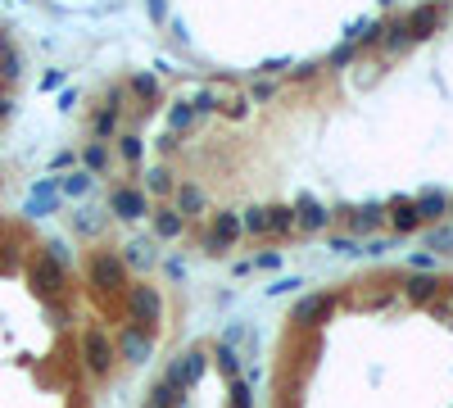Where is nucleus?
Segmentation results:
<instances>
[{
  "label": "nucleus",
  "instance_id": "nucleus-1",
  "mask_svg": "<svg viewBox=\"0 0 453 408\" xmlns=\"http://www.w3.org/2000/svg\"><path fill=\"white\" fill-rule=\"evenodd\" d=\"M82 354H87L91 372H109V363H114V340H109V332L91 327V332L82 336Z\"/></svg>",
  "mask_w": 453,
  "mask_h": 408
},
{
  "label": "nucleus",
  "instance_id": "nucleus-2",
  "mask_svg": "<svg viewBox=\"0 0 453 408\" xmlns=\"http://www.w3.org/2000/svg\"><path fill=\"white\" fill-rule=\"evenodd\" d=\"M331 309H335L331 295H304V300L295 304L291 323H299V327H322L326 318H331Z\"/></svg>",
  "mask_w": 453,
  "mask_h": 408
},
{
  "label": "nucleus",
  "instance_id": "nucleus-3",
  "mask_svg": "<svg viewBox=\"0 0 453 408\" xmlns=\"http://www.w3.org/2000/svg\"><path fill=\"white\" fill-rule=\"evenodd\" d=\"M91 286L96 290H123V258H114V254L91 258Z\"/></svg>",
  "mask_w": 453,
  "mask_h": 408
},
{
  "label": "nucleus",
  "instance_id": "nucleus-4",
  "mask_svg": "<svg viewBox=\"0 0 453 408\" xmlns=\"http://www.w3.org/2000/svg\"><path fill=\"white\" fill-rule=\"evenodd\" d=\"M204 363H209V358L200 354V349H191L186 358H177V363L168 367V376H163V381H173L177 390H186V386H195V381L204 376Z\"/></svg>",
  "mask_w": 453,
  "mask_h": 408
},
{
  "label": "nucleus",
  "instance_id": "nucleus-5",
  "mask_svg": "<svg viewBox=\"0 0 453 408\" xmlns=\"http://www.w3.org/2000/svg\"><path fill=\"white\" fill-rule=\"evenodd\" d=\"M127 309H131V318H140V323H154V318L163 313V300H159V290H154V286H131Z\"/></svg>",
  "mask_w": 453,
  "mask_h": 408
},
{
  "label": "nucleus",
  "instance_id": "nucleus-6",
  "mask_svg": "<svg viewBox=\"0 0 453 408\" xmlns=\"http://www.w3.org/2000/svg\"><path fill=\"white\" fill-rule=\"evenodd\" d=\"M403 28H408L412 41H421V37H431L435 28H440V10H435V0H426V5H417V10L403 19Z\"/></svg>",
  "mask_w": 453,
  "mask_h": 408
},
{
  "label": "nucleus",
  "instance_id": "nucleus-7",
  "mask_svg": "<svg viewBox=\"0 0 453 408\" xmlns=\"http://www.w3.org/2000/svg\"><path fill=\"white\" fill-rule=\"evenodd\" d=\"M326 218H331V214H326L313 195H299V200H295V227H304V232H322Z\"/></svg>",
  "mask_w": 453,
  "mask_h": 408
},
{
  "label": "nucleus",
  "instance_id": "nucleus-8",
  "mask_svg": "<svg viewBox=\"0 0 453 408\" xmlns=\"http://www.w3.org/2000/svg\"><path fill=\"white\" fill-rule=\"evenodd\" d=\"M109 209L118 218H145L150 214V204H145V191H131V186H123V191H114V200H109Z\"/></svg>",
  "mask_w": 453,
  "mask_h": 408
},
{
  "label": "nucleus",
  "instance_id": "nucleus-9",
  "mask_svg": "<svg viewBox=\"0 0 453 408\" xmlns=\"http://www.w3.org/2000/svg\"><path fill=\"white\" fill-rule=\"evenodd\" d=\"M154 263H159V249H154L150 236L127 241V249H123V268H154Z\"/></svg>",
  "mask_w": 453,
  "mask_h": 408
},
{
  "label": "nucleus",
  "instance_id": "nucleus-10",
  "mask_svg": "<svg viewBox=\"0 0 453 408\" xmlns=\"http://www.w3.org/2000/svg\"><path fill=\"white\" fill-rule=\"evenodd\" d=\"M32 281H36V290H41V295H54V290L64 286V268H59V263H54V258H36V268H32Z\"/></svg>",
  "mask_w": 453,
  "mask_h": 408
},
{
  "label": "nucleus",
  "instance_id": "nucleus-11",
  "mask_svg": "<svg viewBox=\"0 0 453 408\" xmlns=\"http://www.w3.org/2000/svg\"><path fill=\"white\" fill-rule=\"evenodd\" d=\"M118 349H123V358H131V363H145V358H150V336L140 332V327H127V332L118 336Z\"/></svg>",
  "mask_w": 453,
  "mask_h": 408
},
{
  "label": "nucleus",
  "instance_id": "nucleus-12",
  "mask_svg": "<svg viewBox=\"0 0 453 408\" xmlns=\"http://www.w3.org/2000/svg\"><path fill=\"white\" fill-rule=\"evenodd\" d=\"M236 236H240V218L236 214H218V227H213V236H209V254H222Z\"/></svg>",
  "mask_w": 453,
  "mask_h": 408
},
{
  "label": "nucleus",
  "instance_id": "nucleus-13",
  "mask_svg": "<svg viewBox=\"0 0 453 408\" xmlns=\"http://www.w3.org/2000/svg\"><path fill=\"white\" fill-rule=\"evenodd\" d=\"M403 290H408V300H412V304H426V300H435L440 281H435V272H412V277L403 281Z\"/></svg>",
  "mask_w": 453,
  "mask_h": 408
},
{
  "label": "nucleus",
  "instance_id": "nucleus-14",
  "mask_svg": "<svg viewBox=\"0 0 453 408\" xmlns=\"http://www.w3.org/2000/svg\"><path fill=\"white\" fill-rule=\"evenodd\" d=\"M417 218L421 223H435V218H444L449 214V195H440V191H426V195H417Z\"/></svg>",
  "mask_w": 453,
  "mask_h": 408
},
{
  "label": "nucleus",
  "instance_id": "nucleus-15",
  "mask_svg": "<svg viewBox=\"0 0 453 408\" xmlns=\"http://www.w3.org/2000/svg\"><path fill=\"white\" fill-rule=\"evenodd\" d=\"M54 204H59V191H54V182H36L32 200H28V214H32V218H45V214H54Z\"/></svg>",
  "mask_w": 453,
  "mask_h": 408
},
{
  "label": "nucleus",
  "instance_id": "nucleus-16",
  "mask_svg": "<svg viewBox=\"0 0 453 408\" xmlns=\"http://www.w3.org/2000/svg\"><path fill=\"white\" fill-rule=\"evenodd\" d=\"M390 223H394V232H399V236H408V232H417V209H412L408 200H394L390 204Z\"/></svg>",
  "mask_w": 453,
  "mask_h": 408
},
{
  "label": "nucleus",
  "instance_id": "nucleus-17",
  "mask_svg": "<svg viewBox=\"0 0 453 408\" xmlns=\"http://www.w3.org/2000/svg\"><path fill=\"white\" fill-rule=\"evenodd\" d=\"M182 404V390L173 386V381H159V386L150 390V399H145V408H177Z\"/></svg>",
  "mask_w": 453,
  "mask_h": 408
},
{
  "label": "nucleus",
  "instance_id": "nucleus-18",
  "mask_svg": "<svg viewBox=\"0 0 453 408\" xmlns=\"http://www.w3.org/2000/svg\"><path fill=\"white\" fill-rule=\"evenodd\" d=\"M381 218H386V209H381V204H363V209L354 214V232H377Z\"/></svg>",
  "mask_w": 453,
  "mask_h": 408
},
{
  "label": "nucleus",
  "instance_id": "nucleus-19",
  "mask_svg": "<svg viewBox=\"0 0 453 408\" xmlns=\"http://www.w3.org/2000/svg\"><path fill=\"white\" fill-rule=\"evenodd\" d=\"M59 195H68V200H77V195H87L91 191V172H73V177H64V182L54 186Z\"/></svg>",
  "mask_w": 453,
  "mask_h": 408
},
{
  "label": "nucleus",
  "instance_id": "nucleus-20",
  "mask_svg": "<svg viewBox=\"0 0 453 408\" xmlns=\"http://www.w3.org/2000/svg\"><path fill=\"white\" fill-rule=\"evenodd\" d=\"M349 41H377V37H381V23L377 19H358V23H349Z\"/></svg>",
  "mask_w": 453,
  "mask_h": 408
},
{
  "label": "nucleus",
  "instance_id": "nucleus-21",
  "mask_svg": "<svg viewBox=\"0 0 453 408\" xmlns=\"http://www.w3.org/2000/svg\"><path fill=\"white\" fill-rule=\"evenodd\" d=\"M154 236H159V241L182 236V214H159V218H154Z\"/></svg>",
  "mask_w": 453,
  "mask_h": 408
},
{
  "label": "nucleus",
  "instance_id": "nucleus-22",
  "mask_svg": "<svg viewBox=\"0 0 453 408\" xmlns=\"http://www.w3.org/2000/svg\"><path fill=\"white\" fill-rule=\"evenodd\" d=\"M291 227H295V209H291V204L268 209V232H291Z\"/></svg>",
  "mask_w": 453,
  "mask_h": 408
},
{
  "label": "nucleus",
  "instance_id": "nucleus-23",
  "mask_svg": "<svg viewBox=\"0 0 453 408\" xmlns=\"http://www.w3.org/2000/svg\"><path fill=\"white\" fill-rule=\"evenodd\" d=\"M240 232H249V236H263V232H268V209H245V218H240Z\"/></svg>",
  "mask_w": 453,
  "mask_h": 408
},
{
  "label": "nucleus",
  "instance_id": "nucleus-24",
  "mask_svg": "<svg viewBox=\"0 0 453 408\" xmlns=\"http://www.w3.org/2000/svg\"><path fill=\"white\" fill-rule=\"evenodd\" d=\"M200 204H204V195L195 191V186H177V209L182 214H200Z\"/></svg>",
  "mask_w": 453,
  "mask_h": 408
},
{
  "label": "nucleus",
  "instance_id": "nucleus-25",
  "mask_svg": "<svg viewBox=\"0 0 453 408\" xmlns=\"http://www.w3.org/2000/svg\"><path fill=\"white\" fill-rule=\"evenodd\" d=\"M118 132V109H100L96 114V136H114Z\"/></svg>",
  "mask_w": 453,
  "mask_h": 408
},
{
  "label": "nucleus",
  "instance_id": "nucleus-26",
  "mask_svg": "<svg viewBox=\"0 0 453 408\" xmlns=\"http://www.w3.org/2000/svg\"><path fill=\"white\" fill-rule=\"evenodd\" d=\"M326 249H331V254H345V258L363 254V245H358V241H349V236H331V241H326Z\"/></svg>",
  "mask_w": 453,
  "mask_h": 408
},
{
  "label": "nucleus",
  "instance_id": "nucleus-27",
  "mask_svg": "<svg viewBox=\"0 0 453 408\" xmlns=\"http://www.w3.org/2000/svg\"><path fill=\"white\" fill-rule=\"evenodd\" d=\"M218 367H222L231 381L240 376V363H236V354H231V345H218Z\"/></svg>",
  "mask_w": 453,
  "mask_h": 408
},
{
  "label": "nucleus",
  "instance_id": "nucleus-28",
  "mask_svg": "<svg viewBox=\"0 0 453 408\" xmlns=\"http://www.w3.org/2000/svg\"><path fill=\"white\" fill-rule=\"evenodd\" d=\"M386 45H390V50H408V45H412L408 28H403V23H394V28H390V37H386Z\"/></svg>",
  "mask_w": 453,
  "mask_h": 408
},
{
  "label": "nucleus",
  "instance_id": "nucleus-29",
  "mask_svg": "<svg viewBox=\"0 0 453 408\" xmlns=\"http://www.w3.org/2000/svg\"><path fill=\"white\" fill-rule=\"evenodd\" d=\"M131 91H136L140 100H154V91H159V86H154L150 73H136V77H131Z\"/></svg>",
  "mask_w": 453,
  "mask_h": 408
},
{
  "label": "nucleus",
  "instance_id": "nucleus-30",
  "mask_svg": "<svg viewBox=\"0 0 453 408\" xmlns=\"http://www.w3.org/2000/svg\"><path fill=\"white\" fill-rule=\"evenodd\" d=\"M191 119H195V109H191V105H182V100H177L173 114H168V123H173V127H191Z\"/></svg>",
  "mask_w": 453,
  "mask_h": 408
},
{
  "label": "nucleus",
  "instance_id": "nucleus-31",
  "mask_svg": "<svg viewBox=\"0 0 453 408\" xmlns=\"http://www.w3.org/2000/svg\"><path fill=\"white\" fill-rule=\"evenodd\" d=\"M82 159H87V168H91V172H100V168L109 163V150H105V145H91V150L82 154Z\"/></svg>",
  "mask_w": 453,
  "mask_h": 408
},
{
  "label": "nucleus",
  "instance_id": "nucleus-32",
  "mask_svg": "<svg viewBox=\"0 0 453 408\" xmlns=\"http://www.w3.org/2000/svg\"><path fill=\"white\" fill-rule=\"evenodd\" d=\"M231 408H249V381H231Z\"/></svg>",
  "mask_w": 453,
  "mask_h": 408
},
{
  "label": "nucleus",
  "instance_id": "nucleus-33",
  "mask_svg": "<svg viewBox=\"0 0 453 408\" xmlns=\"http://www.w3.org/2000/svg\"><path fill=\"white\" fill-rule=\"evenodd\" d=\"M426 245H431V249H444V245H453V232H449V227H435L431 236H426Z\"/></svg>",
  "mask_w": 453,
  "mask_h": 408
},
{
  "label": "nucleus",
  "instance_id": "nucleus-34",
  "mask_svg": "<svg viewBox=\"0 0 453 408\" xmlns=\"http://www.w3.org/2000/svg\"><path fill=\"white\" fill-rule=\"evenodd\" d=\"M150 191H154V195L173 191V182H168V172H163V168H154V172H150Z\"/></svg>",
  "mask_w": 453,
  "mask_h": 408
},
{
  "label": "nucleus",
  "instance_id": "nucleus-35",
  "mask_svg": "<svg viewBox=\"0 0 453 408\" xmlns=\"http://www.w3.org/2000/svg\"><path fill=\"white\" fill-rule=\"evenodd\" d=\"M123 159H127V163L140 159V136H123Z\"/></svg>",
  "mask_w": 453,
  "mask_h": 408
},
{
  "label": "nucleus",
  "instance_id": "nucleus-36",
  "mask_svg": "<svg viewBox=\"0 0 453 408\" xmlns=\"http://www.w3.org/2000/svg\"><path fill=\"white\" fill-rule=\"evenodd\" d=\"M195 114H209V109H218V100H213V91H200V96H195Z\"/></svg>",
  "mask_w": 453,
  "mask_h": 408
},
{
  "label": "nucleus",
  "instance_id": "nucleus-37",
  "mask_svg": "<svg viewBox=\"0 0 453 408\" xmlns=\"http://www.w3.org/2000/svg\"><path fill=\"white\" fill-rule=\"evenodd\" d=\"M412 272H435V254H412Z\"/></svg>",
  "mask_w": 453,
  "mask_h": 408
},
{
  "label": "nucleus",
  "instance_id": "nucleus-38",
  "mask_svg": "<svg viewBox=\"0 0 453 408\" xmlns=\"http://www.w3.org/2000/svg\"><path fill=\"white\" fill-rule=\"evenodd\" d=\"M299 286H304L299 277H281L277 286H268V295H286V290H299Z\"/></svg>",
  "mask_w": 453,
  "mask_h": 408
},
{
  "label": "nucleus",
  "instance_id": "nucleus-39",
  "mask_svg": "<svg viewBox=\"0 0 453 408\" xmlns=\"http://www.w3.org/2000/svg\"><path fill=\"white\" fill-rule=\"evenodd\" d=\"M150 14H154V23H163L168 19V0H150Z\"/></svg>",
  "mask_w": 453,
  "mask_h": 408
},
{
  "label": "nucleus",
  "instance_id": "nucleus-40",
  "mask_svg": "<svg viewBox=\"0 0 453 408\" xmlns=\"http://www.w3.org/2000/svg\"><path fill=\"white\" fill-rule=\"evenodd\" d=\"M277 263H281L277 254H259V258H254V263H249V268H277Z\"/></svg>",
  "mask_w": 453,
  "mask_h": 408
},
{
  "label": "nucleus",
  "instance_id": "nucleus-41",
  "mask_svg": "<svg viewBox=\"0 0 453 408\" xmlns=\"http://www.w3.org/2000/svg\"><path fill=\"white\" fill-rule=\"evenodd\" d=\"M168 277H177V281L186 277V263H182V258H168Z\"/></svg>",
  "mask_w": 453,
  "mask_h": 408
},
{
  "label": "nucleus",
  "instance_id": "nucleus-42",
  "mask_svg": "<svg viewBox=\"0 0 453 408\" xmlns=\"http://www.w3.org/2000/svg\"><path fill=\"white\" fill-rule=\"evenodd\" d=\"M281 68H286V59H268V64H259L254 73H281Z\"/></svg>",
  "mask_w": 453,
  "mask_h": 408
},
{
  "label": "nucleus",
  "instance_id": "nucleus-43",
  "mask_svg": "<svg viewBox=\"0 0 453 408\" xmlns=\"http://www.w3.org/2000/svg\"><path fill=\"white\" fill-rule=\"evenodd\" d=\"M5 109H10V105H5V100H0V119H5Z\"/></svg>",
  "mask_w": 453,
  "mask_h": 408
},
{
  "label": "nucleus",
  "instance_id": "nucleus-44",
  "mask_svg": "<svg viewBox=\"0 0 453 408\" xmlns=\"http://www.w3.org/2000/svg\"><path fill=\"white\" fill-rule=\"evenodd\" d=\"M449 218H453V200H449Z\"/></svg>",
  "mask_w": 453,
  "mask_h": 408
}]
</instances>
